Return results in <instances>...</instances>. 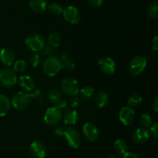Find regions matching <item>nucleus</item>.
<instances>
[{
  "label": "nucleus",
  "instance_id": "37",
  "mask_svg": "<svg viewBox=\"0 0 158 158\" xmlns=\"http://www.w3.org/2000/svg\"><path fill=\"white\" fill-rule=\"evenodd\" d=\"M29 94L31 95V97L32 98H39L41 95V91L38 88H34L31 91V93H29Z\"/></svg>",
  "mask_w": 158,
  "mask_h": 158
},
{
  "label": "nucleus",
  "instance_id": "34",
  "mask_svg": "<svg viewBox=\"0 0 158 158\" xmlns=\"http://www.w3.org/2000/svg\"><path fill=\"white\" fill-rule=\"evenodd\" d=\"M70 105L72 108H77L80 105V99L79 97L76 96H73V98L70 100Z\"/></svg>",
  "mask_w": 158,
  "mask_h": 158
},
{
  "label": "nucleus",
  "instance_id": "27",
  "mask_svg": "<svg viewBox=\"0 0 158 158\" xmlns=\"http://www.w3.org/2000/svg\"><path fill=\"white\" fill-rule=\"evenodd\" d=\"M42 56L39 52H33L29 57V63L32 68H37L42 63Z\"/></svg>",
  "mask_w": 158,
  "mask_h": 158
},
{
  "label": "nucleus",
  "instance_id": "14",
  "mask_svg": "<svg viewBox=\"0 0 158 158\" xmlns=\"http://www.w3.org/2000/svg\"><path fill=\"white\" fill-rule=\"evenodd\" d=\"M0 61L6 67H10L13 65L15 61V52L10 48H2L0 50Z\"/></svg>",
  "mask_w": 158,
  "mask_h": 158
},
{
  "label": "nucleus",
  "instance_id": "26",
  "mask_svg": "<svg viewBox=\"0 0 158 158\" xmlns=\"http://www.w3.org/2000/svg\"><path fill=\"white\" fill-rule=\"evenodd\" d=\"M27 66L28 64L26 60L19 59V60H15V63L13 64V68L12 69L14 70V71L16 74H23L27 70Z\"/></svg>",
  "mask_w": 158,
  "mask_h": 158
},
{
  "label": "nucleus",
  "instance_id": "28",
  "mask_svg": "<svg viewBox=\"0 0 158 158\" xmlns=\"http://www.w3.org/2000/svg\"><path fill=\"white\" fill-rule=\"evenodd\" d=\"M142 102H143V99H142V97L140 94H134L131 95L127 100L128 106L131 107V108L138 106Z\"/></svg>",
  "mask_w": 158,
  "mask_h": 158
},
{
  "label": "nucleus",
  "instance_id": "6",
  "mask_svg": "<svg viewBox=\"0 0 158 158\" xmlns=\"http://www.w3.org/2000/svg\"><path fill=\"white\" fill-rule=\"evenodd\" d=\"M63 136L66 143L73 149H77L81 145V136L79 132L74 127L67 126L64 129Z\"/></svg>",
  "mask_w": 158,
  "mask_h": 158
},
{
  "label": "nucleus",
  "instance_id": "22",
  "mask_svg": "<svg viewBox=\"0 0 158 158\" xmlns=\"http://www.w3.org/2000/svg\"><path fill=\"white\" fill-rule=\"evenodd\" d=\"M48 99H49V102L52 104L56 106L60 104V102L63 100V97H62V94L60 93V91H59L56 88H52L48 91Z\"/></svg>",
  "mask_w": 158,
  "mask_h": 158
},
{
  "label": "nucleus",
  "instance_id": "32",
  "mask_svg": "<svg viewBox=\"0 0 158 158\" xmlns=\"http://www.w3.org/2000/svg\"><path fill=\"white\" fill-rule=\"evenodd\" d=\"M55 47L50 46V45H46V46L43 47V49L41 50V56L42 57H48L49 56L53 55L54 52H55Z\"/></svg>",
  "mask_w": 158,
  "mask_h": 158
},
{
  "label": "nucleus",
  "instance_id": "39",
  "mask_svg": "<svg viewBox=\"0 0 158 158\" xmlns=\"http://www.w3.org/2000/svg\"><path fill=\"white\" fill-rule=\"evenodd\" d=\"M152 108L153 109H154V112L157 113L158 112V98H155L154 100V102H153V104H152Z\"/></svg>",
  "mask_w": 158,
  "mask_h": 158
},
{
  "label": "nucleus",
  "instance_id": "2",
  "mask_svg": "<svg viewBox=\"0 0 158 158\" xmlns=\"http://www.w3.org/2000/svg\"><path fill=\"white\" fill-rule=\"evenodd\" d=\"M25 44L26 47L33 52H40L46 46V41L40 34L36 33L28 34L25 38Z\"/></svg>",
  "mask_w": 158,
  "mask_h": 158
},
{
  "label": "nucleus",
  "instance_id": "31",
  "mask_svg": "<svg viewBox=\"0 0 158 158\" xmlns=\"http://www.w3.org/2000/svg\"><path fill=\"white\" fill-rule=\"evenodd\" d=\"M140 124L142 128L148 129L152 125V118L148 114H143L140 117Z\"/></svg>",
  "mask_w": 158,
  "mask_h": 158
},
{
  "label": "nucleus",
  "instance_id": "10",
  "mask_svg": "<svg viewBox=\"0 0 158 158\" xmlns=\"http://www.w3.org/2000/svg\"><path fill=\"white\" fill-rule=\"evenodd\" d=\"M83 134L86 139L89 142L93 143L97 140L100 136V131L98 129V127L93 122H86L83 125Z\"/></svg>",
  "mask_w": 158,
  "mask_h": 158
},
{
  "label": "nucleus",
  "instance_id": "21",
  "mask_svg": "<svg viewBox=\"0 0 158 158\" xmlns=\"http://www.w3.org/2000/svg\"><path fill=\"white\" fill-rule=\"evenodd\" d=\"M10 100L6 95L0 94V117L6 116L10 108Z\"/></svg>",
  "mask_w": 158,
  "mask_h": 158
},
{
  "label": "nucleus",
  "instance_id": "36",
  "mask_svg": "<svg viewBox=\"0 0 158 158\" xmlns=\"http://www.w3.org/2000/svg\"><path fill=\"white\" fill-rule=\"evenodd\" d=\"M151 46L154 51L158 50V36H155L151 41Z\"/></svg>",
  "mask_w": 158,
  "mask_h": 158
},
{
  "label": "nucleus",
  "instance_id": "4",
  "mask_svg": "<svg viewBox=\"0 0 158 158\" xmlns=\"http://www.w3.org/2000/svg\"><path fill=\"white\" fill-rule=\"evenodd\" d=\"M17 81V74L12 68H5L0 71V85L3 88H12Z\"/></svg>",
  "mask_w": 158,
  "mask_h": 158
},
{
  "label": "nucleus",
  "instance_id": "9",
  "mask_svg": "<svg viewBox=\"0 0 158 158\" xmlns=\"http://www.w3.org/2000/svg\"><path fill=\"white\" fill-rule=\"evenodd\" d=\"M63 19L70 24H77L81 20V13L77 7L68 6L63 9Z\"/></svg>",
  "mask_w": 158,
  "mask_h": 158
},
{
  "label": "nucleus",
  "instance_id": "19",
  "mask_svg": "<svg viewBox=\"0 0 158 158\" xmlns=\"http://www.w3.org/2000/svg\"><path fill=\"white\" fill-rule=\"evenodd\" d=\"M47 0H29V6L33 12H42L47 8Z\"/></svg>",
  "mask_w": 158,
  "mask_h": 158
},
{
  "label": "nucleus",
  "instance_id": "13",
  "mask_svg": "<svg viewBox=\"0 0 158 158\" xmlns=\"http://www.w3.org/2000/svg\"><path fill=\"white\" fill-rule=\"evenodd\" d=\"M29 151L33 158H45L46 155V146L39 140H35L31 143Z\"/></svg>",
  "mask_w": 158,
  "mask_h": 158
},
{
  "label": "nucleus",
  "instance_id": "30",
  "mask_svg": "<svg viewBox=\"0 0 158 158\" xmlns=\"http://www.w3.org/2000/svg\"><path fill=\"white\" fill-rule=\"evenodd\" d=\"M47 9L48 11H49L52 15H60V14H62L63 9V7L57 2L51 3L50 5L47 6Z\"/></svg>",
  "mask_w": 158,
  "mask_h": 158
},
{
  "label": "nucleus",
  "instance_id": "29",
  "mask_svg": "<svg viewBox=\"0 0 158 158\" xmlns=\"http://www.w3.org/2000/svg\"><path fill=\"white\" fill-rule=\"evenodd\" d=\"M148 15L153 20H157L158 18V2L155 1L151 3L148 7Z\"/></svg>",
  "mask_w": 158,
  "mask_h": 158
},
{
  "label": "nucleus",
  "instance_id": "25",
  "mask_svg": "<svg viewBox=\"0 0 158 158\" xmlns=\"http://www.w3.org/2000/svg\"><path fill=\"white\" fill-rule=\"evenodd\" d=\"M47 40L48 43H49V45L56 48L61 43V37H60V34L58 33L52 32L48 36Z\"/></svg>",
  "mask_w": 158,
  "mask_h": 158
},
{
  "label": "nucleus",
  "instance_id": "3",
  "mask_svg": "<svg viewBox=\"0 0 158 158\" xmlns=\"http://www.w3.org/2000/svg\"><path fill=\"white\" fill-rule=\"evenodd\" d=\"M31 102H32V97L29 93L19 91L12 97L11 104L15 109L18 111H23L29 108Z\"/></svg>",
  "mask_w": 158,
  "mask_h": 158
},
{
  "label": "nucleus",
  "instance_id": "24",
  "mask_svg": "<svg viewBox=\"0 0 158 158\" xmlns=\"http://www.w3.org/2000/svg\"><path fill=\"white\" fill-rule=\"evenodd\" d=\"M114 150L117 153L122 155L126 153V152H127L128 150V145L127 142L121 139H118L117 141H115L114 144Z\"/></svg>",
  "mask_w": 158,
  "mask_h": 158
},
{
  "label": "nucleus",
  "instance_id": "43",
  "mask_svg": "<svg viewBox=\"0 0 158 158\" xmlns=\"http://www.w3.org/2000/svg\"><path fill=\"white\" fill-rule=\"evenodd\" d=\"M95 158H102V157H95Z\"/></svg>",
  "mask_w": 158,
  "mask_h": 158
},
{
  "label": "nucleus",
  "instance_id": "16",
  "mask_svg": "<svg viewBox=\"0 0 158 158\" xmlns=\"http://www.w3.org/2000/svg\"><path fill=\"white\" fill-rule=\"evenodd\" d=\"M63 119L66 125L72 126L79 120V112L76 109L67 110L64 115H63Z\"/></svg>",
  "mask_w": 158,
  "mask_h": 158
},
{
  "label": "nucleus",
  "instance_id": "1",
  "mask_svg": "<svg viewBox=\"0 0 158 158\" xmlns=\"http://www.w3.org/2000/svg\"><path fill=\"white\" fill-rule=\"evenodd\" d=\"M61 70V62L60 57L55 55L46 57L43 63V71L49 77L56 76Z\"/></svg>",
  "mask_w": 158,
  "mask_h": 158
},
{
  "label": "nucleus",
  "instance_id": "35",
  "mask_svg": "<svg viewBox=\"0 0 158 158\" xmlns=\"http://www.w3.org/2000/svg\"><path fill=\"white\" fill-rule=\"evenodd\" d=\"M88 2H89V4L90 5V6L97 9L103 5V0H88Z\"/></svg>",
  "mask_w": 158,
  "mask_h": 158
},
{
  "label": "nucleus",
  "instance_id": "12",
  "mask_svg": "<svg viewBox=\"0 0 158 158\" xmlns=\"http://www.w3.org/2000/svg\"><path fill=\"white\" fill-rule=\"evenodd\" d=\"M99 68L103 74L111 75L116 71V63L111 57H103L99 61Z\"/></svg>",
  "mask_w": 158,
  "mask_h": 158
},
{
  "label": "nucleus",
  "instance_id": "40",
  "mask_svg": "<svg viewBox=\"0 0 158 158\" xmlns=\"http://www.w3.org/2000/svg\"><path fill=\"white\" fill-rule=\"evenodd\" d=\"M66 105H67V102H66V101H65L64 99H63V100L60 102V104H59L58 105H56V106L59 107L61 110H63L64 109V108H66Z\"/></svg>",
  "mask_w": 158,
  "mask_h": 158
},
{
  "label": "nucleus",
  "instance_id": "5",
  "mask_svg": "<svg viewBox=\"0 0 158 158\" xmlns=\"http://www.w3.org/2000/svg\"><path fill=\"white\" fill-rule=\"evenodd\" d=\"M148 64V59L143 56L137 55L133 57L130 62L128 71L132 76H138L144 71Z\"/></svg>",
  "mask_w": 158,
  "mask_h": 158
},
{
  "label": "nucleus",
  "instance_id": "41",
  "mask_svg": "<svg viewBox=\"0 0 158 158\" xmlns=\"http://www.w3.org/2000/svg\"><path fill=\"white\" fill-rule=\"evenodd\" d=\"M63 131H64V129H63L62 127H57V128L55 129L56 134L58 136H63Z\"/></svg>",
  "mask_w": 158,
  "mask_h": 158
},
{
  "label": "nucleus",
  "instance_id": "20",
  "mask_svg": "<svg viewBox=\"0 0 158 158\" xmlns=\"http://www.w3.org/2000/svg\"><path fill=\"white\" fill-rule=\"evenodd\" d=\"M79 94H80V99L83 101H89L92 99L95 95V90L93 87L86 85L80 89Z\"/></svg>",
  "mask_w": 158,
  "mask_h": 158
},
{
  "label": "nucleus",
  "instance_id": "42",
  "mask_svg": "<svg viewBox=\"0 0 158 158\" xmlns=\"http://www.w3.org/2000/svg\"><path fill=\"white\" fill-rule=\"evenodd\" d=\"M106 158H117V157H116V156H108V157H106Z\"/></svg>",
  "mask_w": 158,
  "mask_h": 158
},
{
  "label": "nucleus",
  "instance_id": "8",
  "mask_svg": "<svg viewBox=\"0 0 158 158\" xmlns=\"http://www.w3.org/2000/svg\"><path fill=\"white\" fill-rule=\"evenodd\" d=\"M63 115V111L55 105L46 110L44 114V121L48 125L54 126L60 122Z\"/></svg>",
  "mask_w": 158,
  "mask_h": 158
},
{
  "label": "nucleus",
  "instance_id": "15",
  "mask_svg": "<svg viewBox=\"0 0 158 158\" xmlns=\"http://www.w3.org/2000/svg\"><path fill=\"white\" fill-rule=\"evenodd\" d=\"M150 133L147 129L140 128L137 129L134 131L132 134V139L135 143L143 144L149 139Z\"/></svg>",
  "mask_w": 158,
  "mask_h": 158
},
{
  "label": "nucleus",
  "instance_id": "11",
  "mask_svg": "<svg viewBox=\"0 0 158 158\" xmlns=\"http://www.w3.org/2000/svg\"><path fill=\"white\" fill-rule=\"evenodd\" d=\"M135 112L130 106H124L119 112V120L125 126L131 125L134 120Z\"/></svg>",
  "mask_w": 158,
  "mask_h": 158
},
{
  "label": "nucleus",
  "instance_id": "17",
  "mask_svg": "<svg viewBox=\"0 0 158 158\" xmlns=\"http://www.w3.org/2000/svg\"><path fill=\"white\" fill-rule=\"evenodd\" d=\"M17 82L24 91H31L35 88V82H34L33 79L29 75L20 76Z\"/></svg>",
  "mask_w": 158,
  "mask_h": 158
},
{
  "label": "nucleus",
  "instance_id": "18",
  "mask_svg": "<svg viewBox=\"0 0 158 158\" xmlns=\"http://www.w3.org/2000/svg\"><path fill=\"white\" fill-rule=\"evenodd\" d=\"M60 62H61V69L64 71L70 72L73 71L75 68V64L69 55L66 53H63L61 55V57L60 58Z\"/></svg>",
  "mask_w": 158,
  "mask_h": 158
},
{
  "label": "nucleus",
  "instance_id": "33",
  "mask_svg": "<svg viewBox=\"0 0 158 158\" xmlns=\"http://www.w3.org/2000/svg\"><path fill=\"white\" fill-rule=\"evenodd\" d=\"M150 135H152V136L155 139H157L158 137V124L157 122L152 124V125L150 126V130H149Z\"/></svg>",
  "mask_w": 158,
  "mask_h": 158
},
{
  "label": "nucleus",
  "instance_id": "7",
  "mask_svg": "<svg viewBox=\"0 0 158 158\" xmlns=\"http://www.w3.org/2000/svg\"><path fill=\"white\" fill-rule=\"evenodd\" d=\"M60 88L64 94L72 97L77 95L80 91L78 81L71 77H65L64 79H63L60 83Z\"/></svg>",
  "mask_w": 158,
  "mask_h": 158
},
{
  "label": "nucleus",
  "instance_id": "23",
  "mask_svg": "<svg viewBox=\"0 0 158 158\" xmlns=\"http://www.w3.org/2000/svg\"><path fill=\"white\" fill-rule=\"evenodd\" d=\"M109 95L105 91H100L95 96V102L97 105L100 108H103L106 106L109 103Z\"/></svg>",
  "mask_w": 158,
  "mask_h": 158
},
{
  "label": "nucleus",
  "instance_id": "38",
  "mask_svg": "<svg viewBox=\"0 0 158 158\" xmlns=\"http://www.w3.org/2000/svg\"><path fill=\"white\" fill-rule=\"evenodd\" d=\"M121 158H139L136 153H133V152H126L125 153H123V156Z\"/></svg>",
  "mask_w": 158,
  "mask_h": 158
}]
</instances>
